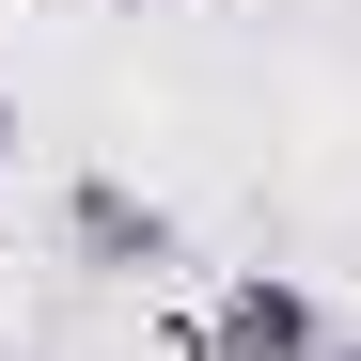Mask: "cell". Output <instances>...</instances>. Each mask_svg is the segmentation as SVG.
<instances>
[{
    "label": "cell",
    "instance_id": "4",
    "mask_svg": "<svg viewBox=\"0 0 361 361\" xmlns=\"http://www.w3.org/2000/svg\"><path fill=\"white\" fill-rule=\"evenodd\" d=\"M330 361H361V314H345V345H330Z\"/></svg>",
    "mask_w": 361,
    "mask_h": 361
},
{
    "label": "cell",
    "instance_id": "3",
    "mask_svg": "<svg viewBox=\"0 0 361 361\" xmlns=\"http://www.w3.org/2000/svg\"><path fill=\"white\" fill-rule=\"evenodd\" d=\"M0 173H16V79H0Z\"/></svg>",
    "mask_w": 361,
    "mask_h": 361
},
{
    "label": "cell",
    "instance_id": "2",
    "mask_svg": "<svg viewBox=\"0 0 361 361\" xmlns=\"http://www.w3.org/2000/svg\"><path fill=\"white\" fill-rule=\"evenodd\" d=\"M63 252H79L94 283H157L189 235H173V204H142L126 173H79V189H63Z\"/></svg>",
    "mask_w": 361,
    "mask_h": 361
},
{
    "label": "cell",
    "instance_id": "1",
    "mask_svg": "<svg viewBox=\"0 0 361 361\" xmlns=\"http://www.w3.org/2000/svg\"><path fill=\"white\" fill-rule=\"evenodd\" d=\"M204 361H330L345 330L314 314V283H298V267H235L220 298H204V330H189Z\"/></svg>",
    "mask_w": 361,
    "mask_h": 361
}]
</instances>
